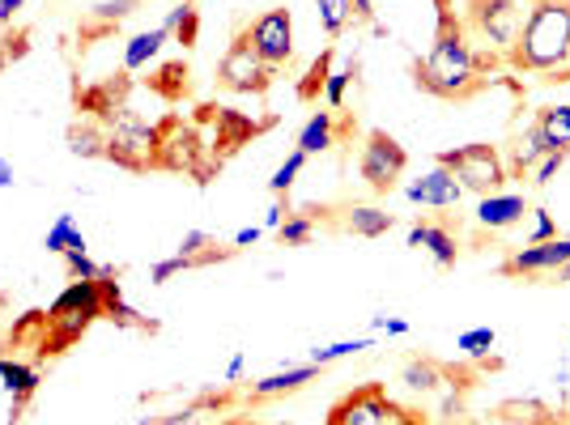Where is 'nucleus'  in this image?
Masks as SVG:
<instances>
[{"instance_id":"18","label":"nucleus","mask_w":570,"mask_h":425,"mask_svg":"<svg viewBox=\"0 0 570 425\" xmlns=\"http://www.w3.org/2000/svg\"><path fill=\"white\" fill-rule=\"evenodd\" d=\"M336 145V116L333 111H311L307 123L298 128V149L303 154H328Z\"/></svg>"},{"instance_id":"20","label":"nucleus","mask_w":570,"mask_h":425,"mask_svg":"<svg viewBox=\"0 0 570 425\" xmlns=\"http://www.w3.org/2000/svg\"><path fill=\"white\" fill-rule=\"evenodd\" d=\"M0 387L22 404V401L35 396V387H39V370H35L30 362H18V357H0Z\"/></svg>"},{"instance_id":"39","label":"nucleus","mask_w":570,"mask_h":425,"mask_svg":"<svg viewBox=\"0 0 570 425\" xmlns=\"http://www.w3.org/2000/svg\"><path fill=\"white\" fill-rule=\"evenodd\" d=\"M371 328L383 332V336H409V319H401V315H371Z\"/></svg>"},{"instance_id":"14","label":"nucleus","mask_w":570,"mask_h":425,"mask_svg":"<svg viewBox=\"0 0 570 425\" xmlns=\"http://www.w3.org/2000/svg\"><path fill=\"white\" fill-rule=\"evenodd\" d=\"M523 212H528L523 191H490V196L476 200V226H485V230H511V226L523 221Z\"/></svg>"},{"instance_id":"16","label":"nucleus","mask_w":570,"mask_h":425,"mask_svg":"<svg viewBox=\"0 0 570 425\" xmlns=\"http://www.w3.org/2000/svg\"><path fill=\"white\" fill-rule=\"evenodd\" d=\"M196 154H200V141L191 137L184 123H167L163 132V145H158V166H170V170H196Z\"/></svg>"},{"instance_id":"15","label":"nucleus","mask_w":570,"mask_h":425,"mask_svg":"<svg viewBox=\"0 0 570 425\" xmlns=\"http://www.w3.org/2000/svg\"><path fill=\"white\" fill-rule=\"evenodd\" d=\"M324 366H315V362H303V366H285L277 375H264L252 383V401H273V396H289V392H298V387H307L320 378Z\"/></svg>"},{"instance_id":"28","label":"nucleus","mask_w":570,"mask_h":425,"mask_svg":"<svg viewBox=\"0 0 570 425\" xmlns=\"http://www.w3.org/2000/svg\"><path fill=\"white\" fill-rule=\"evenodd\" d=\"M354 77H357V65L350 60V65H341V69H333L328 77H324V107H345V95H350V86H354Z\"/></svg>"},{"instance_id":"1","label":"nucleus","mask_w":570,"mask_h":425,"mask_svg":"<svg viewBox=\"0 0 570 425\" xmlns=\"http://www.w3.org/2000/svg\"><path fill=\"white\" fill-rule=\"evenodd\" d=\"M481 69H485V60L473 51L460 22L443 18L430 51L417 60V86L439 98H469L481 81Z\"/></svg>"},{"instance_id":"34","label":"nucleus","mask_w":570,"mask_h":425,"mask_svg":"<svg viewBox=\"0 0 570 425\" xmlns=\"http://www.w3.org/2000/svg\"><path fill=\"white\" fill-rule=\"evenodd\" d=\"M404 383H409L413 392H434V387H439V366H434V362H409V366H404Z\"/></svg>"},{"instance_id":"31","label":"nucleus","mask_w":570,"mask_h":425,"mask_svg":"<svg viewBox=\"0 0 570 425\" xmlns=\"http://www.w3.org/2000/svg\"><path fill=\"white\" fill-rule=\"evenodd\" d=\"M303 166H307V154L303 149H294V154H285V162L273 170V179H268V188L273 196H285V191L298 184V175H303Z\"/></svg>"},{"instance_id":"40","label":"nucleus","mask_w":570,"mask_h":425,"mask_svg":"<svg viewBox=\"0 0 570 425\" xmlns=\"http://www.w3.org/2000/svg\"><path fill=\"white\" fill-rule=\"evenodd\" d=\"M285 217H289V209H285V200L282 196H277V200H273V205H268V209H264V230H282V221Z\"/></svg>"},{"instance_id":"33","label":"nucleus","mask_w":570,"mask_h":425,"mask_svg":"<svg viewBox=\"0 0 570 425\" xmlns=\"http://www.w3.org/2000/svg\"><path fill=\"white\" fill-rule=\"evenodd\" d=\"M65 273H69V281H102L107 264H95L90 251H69L65 256Z\"/></svg>"},{"instance_id":"8","label":"nucleus","mask_w":570,"mask_h":425,"mask_svg":"<svg viewBox=\"0 0 570 425\" xmlns=\"http://www.w3.org/2000/svg\"><path fill=\"white\" fill-rule=\"evenodd\" d=\"M243 39L256 48L268 69H285L294 60V18L289 9H268L256 22L243 30Z\"/></svg>"},{"instance_id":"12","label":"nucleus","mask_w":570,"mask_h":425,"mask_svg":"<svg viewBox=\"0 0 570 425\" xmlns=\"http://www.w3.org/2000/svg\"><path fill=\"white\" fill-rule=\"evenodd\" d=\"M404 200L417 205V209H455L464 200V188L455 184V175L448 166L434 162L426 175H417V179L404 184Z\"/></svg>"},{"instance_id":"44","label":"nucleus","mask_w":570,"mask_h":425,"mask_svg":"<svg viewBox=\"0 0 570 425\" xmlns=\"http://www.w3.org/2000/svg\"><path fill=\"white\" fill-rule=\"evenodd\" d=\"M380 0H354V18H375Z\"/></svg>"},{"instance_id":"38","label":"nucleus","mask_w":570,"mask_h":425,"mask_svg":"<svg viewBox=\"0 0 570 425\" xmlns=\"http://www.w3.org/2000/svg\"><path fill=\"white\" fill-rule=\"evenodd\" d=\"M188 268H196V264H191L188 256H179V251H175L170 260H158L154 268H149V281H154V285H167L170 277H179V273H188Z\"/></svg>"},{"instance_id":"30","label":"nucleus","mask_w":570,"mask_h":425,"mask_svg":"<svg viewBox=\"0 0 570 425\" xmlns=\"http://www.w3.org/2000/svg\"><path fill=\"white\" fill-rule=\"evenodd\" d=\"M311 235H315V217H307V212H289L282 221V230H277V243L282 247H307Z\"/></svg>"},{"instance_id":"2","label":"nucleus","mask_w":570,"mask_h":425,"mask_svg":"<svg viewBox=\"0 0 570 425\" xmlns=\"http://www.w3.org/2000/svg\"><path fill=\"white\" fill-rule=\"evenodd\" d=\"M511 65L523 72H567L570 69V0H537L523 13Z\"/></svg>"},{"instance_id":"4","label":"nucleus","mask_w":570,"mask_h":425,"mask_svg":"<svg viewBox=\"0 0 570 425\" xmlns=\"http://www.w3.org/2000/svg\"><path fill=\"white\" fill-rule=\"evenodd\" d=\"M439 166H448L455 175V184L464 191H476V196H490V191H502V184L511 179V166L499 154V145H455L448 154H439Z\"/></svg>"},{"instance_id":"7","label":"nucleus","mask_w":570,"mask_h":425,"mask_svg":"<svg viewBox=\"0 0 570 425\" xmlns=\"http://www.w3.org/2000/svg\"><path fill=\"white\" fill-rule=\"evenodd\" d=\"M357 170H362L366 188L392 191L404 179V170H409V154H404V145L396 141V137H387L383 128H375V132H366V141H362Z\"/></svg>"},{"instance_id":"37","label":"nucleus","mask_w":570,"mask_h":425,"mask_svg":"<svg viewBox=\"0 0 570 425\" xmlns=\"http://www.w3.org/2000/svg\"><path fill=\"white\" fill-rule=\"evenodd\" d=\"M562 166H567V154L558 149V154H546V158L532 166L528 175H532V184H537V188H549V184H553V179L562 175Z\"/></svg>"},{"instance_id":"41","label":"nucleus","mask_w":570,"mask_h":425,"mask_svg":"<svg viewBox=\"0 0 570 425\" xmlns=\"http://www.w3.org/2000/svg\"><path fill=\"white\" fill-rule=\"evenodd\" d=\"M243 375H247V357L235 354L230 362H226V370H222V378H226V383H238Z\"/></svg>"},{"instance_id":"10","label":"nucleus","mask_w":570,"mask_h":425,"mask_svg":"<svg viewBox=\"0 0 570 425\" xmlns=\"http://www.w3.org/2000/svg\"><path fill=\"white\" fill-rule=\"evenodd\" d=\"M570 260V235H558L549 243H532V247H520L502 260V273L507 277H523V281H537V277H558V268Z\"/></svg>"},{"instance_id":"26","label":"nucleus","mask_w":570,"mask_h":425,"mask_svg":"<svg viewBox=\"0 0 570 425\" xmlns=\"http://www.w3.org/2000/svg\"><path fill=\"white\" fill-rule=\"evenodd\" d=\"M546 154H549L546 137H541V132H537V123H532L528 132H520V141H515V158H511V170H515V175H528V170L541 162ZM553 154H558V149H553Z\"/></svg>"},{"instance_id":"47","label":"nucleus","mask_w":570,"mask_h":425,"mask_svg":"<svg viewBox=\"0 0 570 425\" xmlns=\"http://www.w3.org/2000/svg\"><path fill=\"white\" fill-rule=\"evenodd\" d=\"M9 56H13V51H9V48H0V69H4V65H9Z\"/></svg>"},{"instance_id":"24","label":"nucleus","mask_w":570,"mask_h":425,"mask_svg":"<svg viewBox=\"0 0 570 425\" xmlns=\"http://www.w3.org/2000/svg\"><path fill=\"white\" fill-rule=\"evenodd\" d=\"M371 349H375V336H354V340H336V345H315L307 362H315V366H333V362L371 354Z\"/></svg>"},{"instance_id":"36","label":"nucleus","mask_w":570,"mask_h":425,"mask_svg":"<svg viewBox=\"0 0 570 425\" xmlns=\"http://www.w3.org/2000/svg\"><path fill=\"white\" fill-rule=\"evenodd\" d=\"M328 72H333V48H328L324 56H320V60H315V65H311L307 81L298 86V95H303V98H315L320 90H324V77H328Z\"/></svg>"},{"instance_id":"22","label":"nucleus","mask_w":570,"mask_h":425,"mask_svg":"<svg viewBox=\"0 0 570 425\" xmlns=\"http://www.w3.org/2000/svg\"><path fill=\"white\" fill-rule=\"evenodd\" d=\"M43 247H48V251H56V256H69V251H90V247H86V235H81V226H77V217H72V212H60V217L51 221Z\"/></svg>"},{"instance_id":"21","label":"nucleus","mask_w":570,"mask_h":425,"mask_svg":"<svg viewBox=\"0 0 570 425\" xmlns=\"http://www.w3.org/2000/svg\"><path fill=\"white\" fill-rule=\"evenodd\" d=\"M392 226H396V217L387 209H380V205H354L350 217H345V230L357 238H383Z\"/></svg>"},{"instance_id":"32","label":"nucleus","mask_w":570,"mask_h":425,"mask_svg":"<svg viewBox=\"0 0 570 425\" xmlns=\"http://www.w3.org/2000/svg\"><path fill=\"white\" fill-rule=\"evenodd\" d=\"M549 238H558V221H553V212H549V209H528L523 247H532V243H549Z\"/></svg>"},{"instance_id":"29","label":"nucleus","mask_w":570,"mask_h":425,"mask_svg":"<svg viewBox=\"0 0 570 425\" xmlns=\"http://www.w3.org/2000/svg\"><path fill=\"white\" fill-rule=\"evenodd\" d=\"M69 149L77 158H107V132H98V128H72L69 132Z\"/></svg>"},{"instance_id":"13","label":"nucleus","mask_w":570,"mask_h":425,"mask_svg":"<svg viewBox=\"0 0 570 425\" xmlns=\"http://www.w3.org/2000/svg\"><path fill=\"white\" fill-rule=\"evenodd\" d=\"M409 247H413V251H426L439 268H455V260H460V243H455L452 230L439 226V221H417V226H409Z\"/></svg>"},{"instance_id":"45","label":"nucleus","mask_w":570,"mask_h":425,"mask_svg":"<svg viewBox=\"0 0 570 425\" xmlns=\"http://www.w3.org/2000/svg\"><path fill=\"white\" fill-rule=\"evenodd\" d=\"M0 188H13V162L0 154Z\"/></svg>"},{"instance_id":"35","label":"nucleus","mask_w":570,"mask_h":425,"mask_svg":"<svg viewBox=\"0 0 570 425\" xmlns=\"http://www.w3.org/2000/svg\"><path fill=\"white\" fill-rule=\"evenodd\" d=\"M98 22H102V30H111L116 22H124L128 13H137V0H102V4H95L90 9Z\"/></svg>"},{"instance_id":"23","label":"nucleus","mask_w":570,"mask_h":425,"mask_svg":"<svg viewBox=\"0 0 570 425\" xmlns=\"http://www.w3.org/2000/svg\"><path fill=\"white\" fill-rule=\"evenodd\" d=\"M315 18L328 39H341L354 22V0H315Z\"/></svg>"},{"instance_id":"6","label":"nucleus","mask_w":570,"mask_h":425,"mask_svg":"<svg viewBox=\"0 0 570 425\" xmlns=\"http://www.w3.org/2000/svg\"><path fill=\"white\" fill-rule=\"evenodd\" d=\"M328 425H422L413 408L396 404L380 383H362L328 408Z\"/></svg>"},{"instance_id":"27","label":"nucleus","mask_w":570,"mask_h":425,"mask_svg":"<svg viewBox=\"0 0 570 425\" xmlns=\"http://www.w3.org/2000/svg\"><path fill=\"white\" fill-rule=\"evenodd\" d=\"M494 345H499V332L494 328H469L455 336V349L469 357V362H481V357L494 354Z\"/></svg>"},{"instance_id":"48","label":"nucleus","mask_w":570,"mask_h":425,"mask_svg":"<svg viewBox=\"0 0 570 425\" xmlns=\"http://www.w3.org/2000/svg\"><path fill=\"white\" fill-rule=\"evenodd\" d=\"M0 357H4V345H0Z\"/></svg>"},{"instance_id":"3","label":"nucleus","mask_w":570,"mask_h":425,"mask_svg":"<svg viewBox=\"0 0 570 425\" xmlns=\"http://www.w3.org/2000/svg\"><path fill=\"white\" fill-rule=\"evenodd\" d=\"M107 315L102 303V285L98 281H72L56 303L48 307V336H43V354H60L65 345H72L81 332L95 319Z\"/></svg>"},{"instance_id":"42","label":"nucleus","mask_w":570,"mask_h":425,"mask_svg":"<svg viewBox=\"0 0 570 425\" xmlns=\"http://www.w3.org/2000/svg\"><path fill=\"white\" fill-rule=\"evenodd\" d=\"M26 9V0H0V26H9Z\"/></svg>"},{"instance_id":"11","label":"nucleus","mask_w":570,"mask_h":425,"mask_svg":"<svg viewBox=\"0 0 570 425\" xmlns=\"http://www.w3.org/2000/svg\"><path fill=\"white\" fill-rule=\"evenodd\" d=\"M473 22L490 48L515 51V39H520V26H523V9L515 4V0H476Z\"/></svg>"},{"instance_id":"46","label":"nucleus","mask_w":570,"mask_h":425,"mask_svg":"<svg viewBox=\"0 0 570 425\" xmlns=\"http://www.w3.org/2000/svg\"><path fill=\"white\" fill-rule=\"evenodd\" d=\"M553 281H558V285H567V281H570V260L562 264V268H558V277H553Z\"/></svg>"},{"instance_id":"25","label":"nucleus","mask_w":570,"mask_h":425,"mask_svg":"<svg viewBox=\"0 0 570 425\" xmlns=\"http://www.w3.org/2000/svg\"><path fill=\"white\" fill-rule=\"evenodd\" d=\"M196 22H200V18H196V4L184 0V4H175L158 26H167V34L179 48H191V43H196Z\"/></svg>"},{"instance_id":"9","label":"nucleus","mask_w":570,"mask_h":425,"mask_svg":"<svg viewBox=\"0 0 570 425\" xmlns=\"http://www.w3.org/2000/svg\"><path fill=\"white\" fill-rule=\"evenodd\" d=\"M273 72L268 69L261 56H256V48L238 34L235 43L226 48V56H222V65H217V77H222V86L226 90H238V95H264L268 86H273Z\"/></svg>"},{"instance_id":"17","label":"nucleus","mask_w":570,"mask_h":425,"mask_svg":"<svg viewBox=\"0 0 570 425\" xmlns=\"http://www.w3.org/2000/svg\"><path fill=\"white\" fill-rule=\"evenodd\" d=\"M167 43H170L167 26H149V30H141V34H132V39L124 43V72L149 69V65L163 56Z\"/></svg>"},{"instance_id":"43","label":"nucleus","mask_w":570,"mask_h":425,"mask_svg":"<svg viewBox=\"0 0 570 425\" xmlns=\"http://www.w3.org/2000/svg\"><path fill=\"white\" fill-rule=\"evenodd\" d=\"M261 235H264V226H243L235 235V247H252V243H261Z\"/></svg>"},{"instance_id":"5","label":"nucleus","mask_w":570,"mask_h":425,"mask_svg":"<svg viewBox=\"0 0 570 425\" xmlns=\"http://www.w3.org/2000/svg\"><path fill=\"white\" fill-rule=\"evenodd\" d=\"M158 145H163V132L154 123H145L137 111L119 107L111 116V128H107V158L124 170H149L158 166Z\"/></svg>"},{"instance_id":"19","label":"nucleus","mask_w":570,"mask_h":425,"mask_svg":"<svg viewBox=\"0 0 570 425\" xmlns=\"http://www.w3.org/2000/svg\"><path fill=\"white\" fill-rule=\"evenodd\" d=\"M537 132L546 137V149H562L570 154V102H558V107H541L537 111Z\"/></svg>"}]
</instances>
